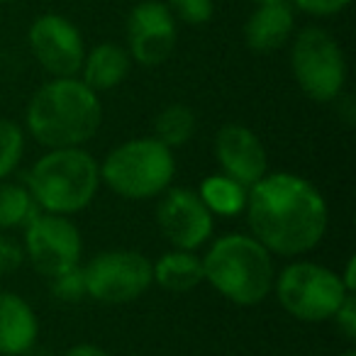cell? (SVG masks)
Here are the masks:
<instances>
[{"label":"cell","instance_id":"6da1fadb","mask_svg":"<svg viewBox=\"0 0 356 356\" xmlns=\"http://www.w3.org/2000/svg\"><path fill=\"white\" fill-rule=\"evenodd\" d=\"M249 234L273 257L298 259L320 247L330 225L325 195L298 173H266L247 195Z\"/></svg>","mask_w":356,"mask_h":356},{"label":"cell","instance_id":"7a4b0ae2","mask_svg":"<svg viewBox=\"0 0 356 356\" xmlns=\"http://www.w3.org/2000/svg\"><path fill=\"white\" fill-rule=\"evenodd\" d=\"M103 124V103L79 76L49 79L35 90L25 110L30 137L44 149L83 147Z\"/></svg>","mask_w":356,"mask_h":356},{"label":"cell","instance_id":"3957f363","mask_svg":"<svg viewBox=\"0 0 356 356\" xmlns=\"http://www.w3.org/2000/svg\"><path fill=\"white\" fill-rule=\"evenodd\" d=\"M203 254L205 283L239 307H254L273 293L276 264L273 254L259 239L244 232H229L210 239Z\"/></svg>","mask_w":356,"mask_h":356},{"label":"cell","instance_id":"277c9868","mask_svg":"<svg viewBox=\"0 0 356 356\" xmlns=\"http://www.w3.org/2000/svg\"><path fill=\"white\" fill-rule=\"evenodd\" d=\"M100 186V161L83 147L44 149L25 178L37 210L66 218L83 213Z\"/></svg>","mask_w":356,"mask_h":356},{"label":"cell","instance_id":"5b68a950","mask_svg":"<svg viewBox=\"0 0 356 356\" xmlns=\"http://www.w3.org/2000/svg\"><path fill=\"white\" fill-rule=\"evenodd\" d=\"M176 154L156 137L118 144L100 161V184L124 200H154L171 188Z\"/></svg>","mask_w":356,"mask_h":356},{"label":"cell","instance_id":"8992f818","mask_svg":"<svg viewBox=\"0 0 356 356\" xmlns=\"http://www.w3.org/2000/svg\"><path fill=\"white\" fill-rule=\"evenodd\" d=\"M291 71L298 88L315 103H334L346 88V56L322 27H302L291 40Z\"/></svg>","mask_w":356,"mask_h":356},{"label":"cell","instance_id":"52a82bcc","mask_svg":"<svg viewBox=\"0 0 356 356\" xmlns=\"http://www.w3.org/2000/svg\"><path fill=\"white\" fill-rule=\"evenodd\" d=\"M273 293L288 315L307 325L332 320L349 296L339 273L317 261H293L276 271Z\"/></svg>","mask_w":356,"mask_h":356},{"label":"cell","instance_id":"ba28073f","mask_svg":"<svg viewBox=\"0 0 356 356\" xmlns=\"http://www.w3.org/2000/svg\"><path fill=\"white\" fill-rule=\"evenodd\" d=\"M86 296L100 305H127L142 298L152 281V259L134 249H108L83 266Z\"/></svg>","mask_w":356,"mask_h":356},{"label":"cell","instance_id":"9c48e42d","mask_svg":"<svg viewBox=\"0 0 356 356\" xmlns=\"http://www.w3.org/2000/svg\"><path fill=\"white\" fill-rule=\"evenodd\" d=\"M22 252L40 276L54 278L59 273L81 266L83 234H81L79 225L66 215L37 210L25 225Z\"/></svg>","mask_w":356,"mask_h":356},{"label":"cell","instance_id":"30bf717a","mask_svg":"<svg viewBox=\"0 0 356 356\" xmlns=\"http://www.w3.org/2000/svg\"><path fill=\"white\" fill-rule=\"evenodd\" d=\"M27 44L35 61L51 79L79 76L88 51L81 30L59 13H44L35 17L27 30Z\"/></svg>","mask_w":356,"mask_h":356},{"label":"cell","instance_id":"8fae6325","mask_svg":"<svg viewBox=\"0 0 356 356\" xmlns=\"http://www.w3.org/2000/svg\"><path fill=\"white\" fill-rule=\"evenodd\" d=\"M156 225L171 249L198 252L208 247L215 232V215L191 188H168L159 195Z\"/></svg>","mask_w":356,"mask_h":356},{"label":"cell","instance_id":"7c38bea8","mask_svg":"<svg viewBox=\"0 0 356 356\" xmlns=\"http://www.w3.org/2000/svg\"><path fill=\"white\" fill-rule=\"evenodd\" d=\"M178 42V22L161 0H139L127 15V54L132 64L161 66Z\"/></svg>","mask_w":356,"mask_h":356},{"label":"cell","instance_id":"4fadbf2b","mask_svg":"<svg viewBox=\"0 0 356 356\" xmlns=\"http://www.w3.org/2000/svg\"><path fill=\"white\" fill-rule=\"evenodd\" d=\"M213 154L220 166V173L234 178L247 188H252L259 178L268 173L266 147H264L261 137L247 124H222L215 134Z\"/></svg>","mask_w":356,"mask_h":356},{"label":"cell","instance_id":"5bb4252c","mask_svg":"<svg viewBox=\"0 0 356 356\" xmlns=\"http://www.w3.org/2000/svg\"><path fill=\"white\" fill-rule=\"evenodd\" d=\"M296 35V8L288 0L261 3L244 22V44L254 54H273Z\"/></svg>","mask_w":356,"mask_h":356},{"label":"cell","instance_id":"9a60e30c","mask_svg":"<svg viewBox=\"0 0 356 356\" xmlns=\"http://www.w3.org/2000/svg\"><path fill=\"white\" fill-rule=\"evenodd\" d=\"M40 339L32 305L13 291H0V356H27Z\"/></svg>","mask_w":356,"mask_h":356},{"label":"cell","instance_id":"2e32d148","mask_svg":"<svg viewBox=\"0 0 356 356\" xmlns=\"http://www.w3.org/2000/svg\"><path fill=\"white\" fill-rule=\"evenodd\" d=\"M129 71H132V59H129L127 49L115 42H103L86 51L79 79L100 95L118 88L129 76Z\"/></svg>","mask_w":356,"mask_h":356},{"label":"cell","instance_id":"e0dca14e","mask_svg":"<svg viewBox=\"0 0 356 356\" xmlns=\"http://www.w3.org/2000/svg\"><path fill=\"white\" fill-rule=\"evenodd\" d=\"M152 281L171 293H188L205 283L203 259L198 252L171 249L152 261Z\"/></svg>","mask_w":356,"mask_h":356},{"label":"cell","instance_id":"ac0fdd59","mask_svg":"<svg viewBox=\"0 0 356 356\" xmlns=\"http://www.w3.org/2000/svg\"><path fill=\"white\" fill-rule=\"evenodd\" d=\"M205 208L213 215L220 218H237L247 208V195L249 188L242 186L234 178L225 176V173H210L200 181V188L195 191Z\"/></svg>","mask_w":356,"mask_h":356},{"label":"cell","instance_id":"d6986e66","mask_svg":"<svg viewBox=\"0 0 356 356\" xmlns=\"http://www.w3.org/2000/svg\"><path fill=\"white\" fill-rule=\"evenodd\" d=\"M198 129V115L191 105L171 103L154 118V134L159 142H163L168 149H181L195 137Z\"/></svg>","mask_w":356,"mask_h":356},{"label":"cell","instance_id":"ffe728a7","mask_svg":"<svg viewBox=\"0 0 356 356\" xmlns=\"http://www.w3.org/2000/svg\"><path fill=\"white\" fill-rule=\"evenodd\" d=\"M35 213L37 205L25 186L0 181V232L25 227Z\"/></svg>","mask_w":356,"mask_h":356},{"label":"cell","instance_id":"44dd1931","mask_svg":"<svg viewBox=\"0 0 356 356\" xmlns=\"http://www.w3.org/2000/svg\"><path fill=\"white\" fill-rule=\"evenodd\" d=\"M25 156V129L15 120L0 118V181H8Z\"/></svg>","mask_w":356,"mask_h":356},{"label":"cell","instance_id":"7402d4cb","mask_svg":"<svg viewBox=\"0 0 356 356\" xmlns=\"http://www.w3.org/2000/svg\"><path fill=\"white\" fill-rule=\"evenodd\" d=\"M166 8L176 17V22L191 27L208 25L215 15V0H166Z\"/></svg>","mask_w":356,"mask_h":356},{"label":"cell","instance_id":"603a6c76","mask_svg":"<svg viewBox=\"0 0 356 356\" xmlns=\"http://www.w3.org/2000/svg\"><path fill=\"white\" fill-rule=\"evenodd\" d=\"M51 281V296L61 302H79L83 300L86 296V281H83V268L76 266L66 273H59V276L49 278Z\"/></svg>","mask_w":356,"mask_h":356},{"label":"cell","instance_id":"cb8c5ba5","mask_svg":"<svg viewBox=\"0 0 356 356\" xmlns=\"http://www.w3.org/2000/svg\"><path fill=\"white\" fill-rule=\"evenodd\" d=\"M25 261V252L22 244L15 242L13 237H6V232H0V276H10Z\"/></svg>","mask_w":356,"mask_h":356},{"label":"cell","instance_id":"d4e9b609","mask_svg":"<svg viewBox=\"0 0 356 356\" xmlns=\"http://www.w3.org/2000/svg\"><path fill=\"white\" fill-rule=\"evenodd\" d=\"M351 0H293V8L312 17H334L349 8Z\"/></svg>","mask_w":356,"mask_h":356},{"label":"cell","instance_id":"484cf974","mask_svg":"<svg viewBox=\"0 0 356 356\" xmlns=\"http://www.w3.org/2000/svg\"><path fill=\"white\" fill-rule=\"evenodd\" d=\"M332 320L337 322V330L341 332L346 341H354L356 339V298L354 293L344 298V302L339 305V310L334 312Z\"/></svg>","mask_w":356,"mask_h":356},{"label":"cell","instance_id":"4316f807","mask_svg":"<svg viewBox=\"0 0 356 356\" xmlns=\"http://www.w3.org/2000/svg\"><path fill=\"white\" fill-rule=\"evenodd\" d=\"M64 356H113V354L105 351L103 346H95V344H76V346H71Z\"/></svg>","mask_w":356,"mask_h":356},{"label":"cell","instance_id":"83f0119b","mask_svg":"<svg viewBox=\"0 0 356 356\" xmlns=\"http://www.w3.org/2000/svg\"><path fill=\"white\" fill-rule=\"evenodd\" d=\"M337 103V110L341 113V118H344L346 124H354V98L351 95H344L341 93L339 98L334 100Z\"/></svg>","mask_w":356,"mask_h":356},{"label":"cell","instance_id":"f1b7e54d","mask_svg":"<svg viewBox=\"0 0 356 356\" xmlns=\"http://www.w3.org/2000/svg\"><path fill=\"white\" fill-rule=\"evenodd\" d=\"M341 283H344V288L349 293L356 291V259L349 257L346 259V266H344V273H339Z\"/></svg>","mask_w":356,"mask_h":356},{"label":"cell","instance_id":"f546056e","mask_svg":"<svg viewBox=\"0 0 356 356\" xmlns=\"http://www.w3.org/2000/svg\"><path fill=\"white\" fill-rule=\"evenodd\" d=\"M249 3H254V6H261V3H278V0H249Z\"/></svg>","mask_w":356,"mask_h":356},{"label":"cell","instance_id":"4dcf8cb0","mask_svg":"<svg viewBox=\"0 0 356 356\" xmlns=\"http://www.w3.org/2000/svg\"><path fill=\"white\" fill-rule=\"evenodd\" d=\"M339 356H356V351L354 349H346V351H341Z\"/></svg>","mask_w":356,"mask_h":356},{"label":"cell","instance_id":"1f68e13d","mask_svg":"<svg viewBox=\"0 0 356 356\" xmlns=\"http://www.w3.org/2000/svg\"><path fill=\"white\" fill-rule=\"evenodd\" d=\"M0 3H15V0H0Z\"/></svg>","mask_w":356,"mask_h":356}]
</instances>
